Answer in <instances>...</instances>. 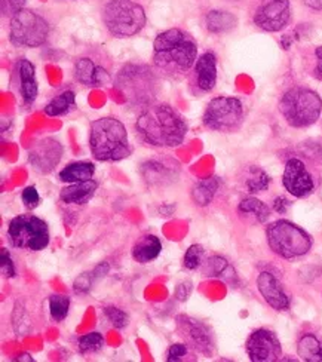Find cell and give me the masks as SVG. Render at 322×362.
<instances>
[{"label": "cell", "mask_w": 322, "mask_h": 362, "mask_svg": "<svg viewBox=\"0 0 322 362\" xmlns=\"http://www.w3.org/2000/svg\"><path fill=\"white\" fill-rule=\"evenodd\" d=\"M135 129L150 146L177 147L188 134V124L168 104H153L138 116Z\"/></svg>", "instance_id": "cell-1"}, {"label": "cell", "mask_w": 322, "mask_h": 362, "mask_svg": "<svg viewBox=\"0 0 322 362\" xmlns=\"http://www.w3.org/2000/svg\"><path fill=\"white\" fill-rule=\"evenodd\" d=\"M197 45L180 28H170L158 35L153 43V59L166 76L177 78L186 74L196 62Z\"/></svg>", "instance_id": "cell-2"}, {"label": "cell", "mask_w": 322, "mask_h": 362, "mask_svg": "<svg viewBox=\"0 0 322 362\" xmlns=\"http://www.w3.org/2000/svg\"><path fill=\"white\" fill-rule=\"evenodd\" d=\"M91 153L101 162H117L131 155L128 134L120 120L101 117L91 124L89 129Z\"/></svg>", "instance_id": "cell-3"}, {"label": "cell", "mask_w": 322, "mask_h": 362, "mask_svg": "<svg viewBox=\"0 0 322 362\" xmlns=\"http://www.w3.org/2000/svg\"><path fill=\"white\" fill-rule=\"evenodd\" d=\"M280 112L289 127L308 128L319 119L322 100L309 88H291L280 101Z\"/></svg>", "instance_id": "cell-4"}, {"label": "cell", "mask_w": 322, "mask_h": 362, "mask_svg": "<svg viewBox=\"0 0 322 362\" xmlns=\"http://www.w3.org/2000/svg\"><path fill=\"white\" fill-rule=\"evenodd\" d=\"M266 238L269 248L287 260L301 257L312 248V238L299 226L287 220H278L269 224Z\"/></svg>", "instance_id": "cell-5"}, {"label": "cell", "mask_w": 322, "mask_h": 362, "mask_svg": "<svg viewBox=\"0 0 322 362\" xmlns=\"http://www.w3.org/2000/svg\"><path fill=\"white\" fill-rule=\"evenodd\" d=\"M103 20L116 37H132L146 25V12L134 0H110L103 12Z\"/></svg>", "instance_id": "cell-6"}, {"label": "cell", "mask_w": 322, "mask_h": 362, "mask_svg": "<svg viewBox=\"0 0 322 362\" xmlns=\"http://www.w3.org/2000/svg\"><path fill=\"white\" fill-rule=\"evenodd\" d=\"M8 239L13 248L40 251L50 244V230L43 220L33 214H23L11 220Z\"/></svg>", "instance_id": "cell-7"}, {"label": "cell", "mask_w": 322, "mask_h": 362, "mask_svg": "<svg viewBox=\"0 0 322 362\" xmlns=\"http://www.w3.org/2000/svg\"><path fill=\"white\" fill-rule=\"evenodd\" d=\"M50 25L39 13L30 9H21L11 20L9 40L20 48H38L46 42Z\"/></svg>", "instance_id": "cell-8"}, {"label": "cell", "mask_w": 322, "mask_h": 362, "mask_svg": "<svg viewBox=\"0 0 322 362\" xmlns=\"http://www.w3.org/2000/svg\"><path fill=\"white\" fill-rule=\"evenodd\" d=\"M243 122V105L235 97H217L208 103L204 113L207 128L217 132H235Z\"/></svg>", "instance_id": "cell-9"}, {"label": "cell", "mask_w": 322, "mask_h": 362, "mask_svg": "<svg viewBox=\"0 0 322 362\" xmlns=\"http://www.w3.org/2000/svg\"><path fill=\"white\" fill-rule=\"evenodd\" d=\"M289 18V0H262L254 13V24L265 32L276 33L288 25Z\"/></svg>", "instance_id": "cell-10"}, {"label": "cell", "mask_w": 322, "mask_h": 362, "mask_svg": "<svg viewBox=\"0 0 322 362\" xmlns=\"http://www.w3.org/2000/svg\"><path fill=\"white\" fill-rule=\"evenodd\" d=\"M247 354L253 362H276L282 359V348L278 337L266 328L255 329L248 337Z\"/></svg>", "instance_id": "cell-11"}, {"label": "cell", "mask_w": 322, "mask_h": 362, "mask_svg": "<svg viewBox=\"0 0 322 362\" xmlns=\"http://www.w3.org/2000/svg\"><path fill=\"white\" fill-rule=\"evenodd\" d=\"M177 328L180 336L186 339L189 346L199 354L211 356L214 354V340L209 328L195 318L186 315L177 316Z\"/></svg>", "instance_id": "cell-12"}, {"label": "cell", "mask_w": 322, "mask_h": 362, "mask_svg": "<svg viewBox=\"0 0 322 362\" xmlns=\"http://www.w3.org/2000/svg\"><path fill=\"white\" fill-rule=\"evenodd\" d=\"M282 185L285 190L296 196V198H306L314 193L315 183L314 178L309 174L308 168L304 167V163L300 159H288L285 163V170L282 175Z\"/></svg>", "instance_id": "cell-13"}, {"label": "cell", "mask_w": 322, "mask_h": 362, "mask_svg": "<svg viewBox=\"0 0 322 362\" xmlns=\"http://www.w3.org/2000/svg\"><path fill=\"white\" fill-rule=\"evenodd\" d=\"M61 156H63V146L59 144V141L54 139H43L28 152V162L32 163L36 171L48 174L59 163Z\"/></svg>", "instance_id": "cell-14"}, {"label": "cell", "mask_w": 322, "mask_h": 362, "mask_svg": "<svg viewBox=\"0 0 322 362\" xmlns=\"http://www.w3.org/2000/svg\"><path fill=\"white\" fill-rule=\"evenodd\" d=\"M257 288L265 298L266 303L275 310H288L289 309V298L285 294L282 285L276 276L270 272H262L257 276Z\"/></svg>", "instance_id": "cell-15"}, {"label": "cell", "mask_w": 322, "mask_h": 362, "mask_svg": "<svg viewBox=\"0 0 322 362\" xmlns=\"http://www.w3.org/2000/svg\"><path fill=\"white\" fill-rule=\"evenodd\" d=\"M195 76L197 88L209 93L217 82V57L214 52H205L196 59Z\"/></svg>", "instance_id": "cell-16"}, {"label": "cell", "mask_w": 322, "mask_h": 362, "mask_svg": "<svg viewBox=\"0 0 322 362\" xmlns=\"http://www.w3.org/2000/svg\"><path fill=\"white\" fill-rule=\"evenodd\" d=\"M74 76L85 86H103L110 81L109 73L94 64L89 58H81L74 64Z\"/></svg>", "instance_id": "cell-17"}, {"label": "cell", "mask_w": 322, "mask_h": 362, "mask_svg": "<svg viewBox=\"0 0 322 362\" xmlns=\"http://www.w3.org/2000/svg\"><path fill=\"white\" fill-rule=\"evenodd\" d=\"M18 78H20V94L24 105H32L38 98V81L33 63L27 58H21L18 63Z\"/></svg>", "instance_id": "cell-18"}, {"label": "cell", "mask_w": 322, "mask_h": 362, "mask_svg": "<svg viewBox=\"0 0 322 362\" xmlns=\"http://www.w3.org/2000/svg\"><path fill=\"white\" fill-rule=\"evenodd\" d=\"M98 185L94 180L81 181V183H73L71 186L61 190L59 198L66 204H78L84 205L91 201L92 196H94Z\"/></svg>", "instance_id": "cell-19"}, {"label": "cell", "mask_w": 322, "mask_h": 362, "mask_svg": "<svg viewBox=\"0 0 322 362\" xmlns=\"http://www.w3.org/2000/svg\"><path fill=\"white\" fill-rule=\"evenodd\" d=\"M161 251H162V244L159 238H156L155 235H144L135 243L132 248V257L135 262L146 264L156 260L159 257Z\"/></svg>", "instance_id": "cell-20"}, {"label": "cell", "mask_w": 322, "mask_h": 362, "mask_svg": "<svg viewBox=\"0 0 322 362\" xmlns=\"http://www.w3.org/2000/svg\"><path fill=\"white\" fill-rule=\"evenodd\" d=\"M174 167V165H171ZM166 167V165L156 162V160H149L143 163L142 167V174L146 181H149L150 185H163L166 181H173L176 180L174 168Z\"/></svg>", "instance_id": "cell-21"}, {"label": "cell", "mask_w": 322, "mask_h": 362, "mask_svg": "<svg viewBox=\"0 0 322 362\" xmlns=\"http://www.w3.org/2000/svg\"><path fill=\"white\" fill-rule=\"evenodd\" d=\"M205 24L211 33H226L238 24V18L227 11H209L205 17Z\"/></svg>", "instance_id": "cell-22"}, {"label": "cell", "mask_w": 322, "mask_h": 362, "mask_svg": "<svg viewBox=\"0 0 322 362\" xmlns=\"http://www.w3.org/2000/svg\"><path fill=\"white\" fill-rule=\"evenodd\" d=\"M96 173V167L91 162H73L59 173V180L64 183H81L88 181Z\"/></svg>", "instance_id": "cell-23"}, {"label": "cell", "mask_w": 322, "mask_h": 362, "mask_svg": "<svg viewBox=\"0 0 322 362\" xmlns=\"http://www.w3.org/2000/svg\"><path fill=\"white\" fill-rule=\"evenodd\" d=\"M297 354L304 362H322V341L314 334H304L299 340Z\"/></svg>", "instance_id": "cell-24"}, {"label": "cell", "mask_w": 322, "mask_h": 362, "mask_svg": "<svg viewBox=\"0 0 322 362\" xmlns=\"http://www.w3.org/2000/svg\"><path fill=\"white\" fill-rule=\"evenodd\" d=\"M239 214L245 218H253L257 223H265L269 216L270 209L269 206L257 198H247L243 199L238 206Z\"/></svg>", "instance_id": "cell-25"}, {"label": "cell", "mask_w": 322, "mask_h": 362, "mask_svg": "<svg viewBox=\"0 0 322 362\" xmlns=\"http://www.w3.org/2000/svg\"><path fill=\"white\" fill-rule=\"evenodd\" d=\"M219 187H220V180L217 177H211V178L199 181L192 192L195 204L201 206L208 205L212 201L214 194H216Z\"/></svg>", "instance_id": "cell-26"}, {"label": "cell", "mask_w": 322, "mask_h": 362, "mask_svg": "<svg viewBox=\"0 0 322 362\" xmlns=\"http://www.w3.org/2000/svg\"><path fill=\"white\" fill-rule=\"evenodd\" d=\"M76 104V95L73 90H64V93L54 97L45 107V113L48 116H63L69 113Z\"/></svg>", "instance_id": "cell-27"}, {"label": "cell", "mask_w": 322, "mask_h": 362, "mask_svg": "<svg viewBox=\"0 0 322 362\" xmlns=\"http://www.w3.org/2000/svg\"><path fill=\"white\" fill-rule=\"evenodd\" d=\"M12 325L17 336H27L30 333V329H32V320H30V316L20 300L15 303V309L12 315Z\"/></svg>", "instance_id": "cell-28"}, {"label": "cell", "mask_w": 322, "mask_h": 362, "mask_svg": "<svg viewBox=\"0 0 322 362\" xmlns=\"http://www.w3.org/2000/svg\"><path fill=\"white\" fill-rule=\"evenodd\" d=\"M245 185H247V189L251 193L265 192L270 185V177L263 170H260L258 167H251Z\"/></svg>", "instance_id": "cell-29"}, {"label": "cell", "mask_w": 322, "mask_h": 362, "mask_svg": "<svg viewBox=\"0 0 322 362\" xmlns=\"http://www.w3.org/2000/svg\"><path fill=\"white\" fill-rule=\"evenodd\" d=\"M69 308H70V298L67 296H61V294L51 296L50 310L54 321L57 322L64 321L66 316L69 315Z\"/></svg>", "instance_id": "cell-30"}, {"label": "cell", "mask_w": 322, "mask_h": 362, "mask_svg": "<svg viewBox=\"0 0 322 362\" xmlns=\"http://www.w3.org/2000/svg\"><path fill=\"white\" fill-rule=\"evenodd\" d=\"M104 346V337L100 333H91L79 339V351L82 354L97 352Z\"/></svg>", "instance_id": "cell-31"}, {"label": "cell", "mask_w": 322, "mask_h": 362, "mask_svg": "<svg viewBox=\"0 0 322 362\" xmlns=\"http://www.w3.org/2000/svg\"><path fill=\"white\" fill-rule=\"evenodd\" d=\"M202 259H204V248L201 245L195 244V245L189 247L186 254H184V266L190 270L197 269L199 266H201Z\"/></svg>", "instance_id": "cell-32"}, {"label": "cell", "mask_w": 322, "mask_h": 362, "mask_svg": "<svg viewBox=\"0 0 322 362\" xmlns=\"http://www.w3.org/2000/svg\"><path fill=\"white\" fill-rule=\"evenodd\" d=\"M104 315L107 316V320L110 321V324L115 327V328H125L128 324H130V318L128 315L120 310L117 308H104Z\"/></svg>", "instance_id": "cell-33"}, {"label": "cell", "mask_w": 322, "mask_h": 362, "mask_svg": "<svg viewBox=\"0 0 322 362\" xmlns=\"http://www.w3.org/2000/svg\"><path fill=\"white\" fill-rule=\"evenodd\" d=\"M230 269L227 262L222 257H212L208 260L207 263V275L211 276H223L224 272Z\"/></svg>", "instance_id": "cell-34"}, {"label": "cell", "mask_w": 322, "mask_h": 362, "mask_svg": "<svg viewBox=\"0 0 322 362\" xmlns=\"http://www.w3.org/2000/svg\"><path fill=\"white\" fill-rule=\"evenodd\" d=\"M188 354H189L188 344H184V343H176V344H171V348L168 349L166 361H168V362H178V361L186 358Z\"/></svg>", "instance_id": "cell-35"}, {"label": "cell", "mask_w": 322, "mask_h": 362, "mask_svg": "<svg viewBox=\"0 0 322 362\" xmlns=\"http://www.w3.org/2000/svg\"><path fill=\"white\" fill-rule=\"evenodd\" d=\"M25 0H0V6H2V13L5 17H13L15 13L24 9Z\"/></svg>", "instance_id": "cell-36"}, {"label": "cell", "mask_w": 322, "mask_h": 362, "mask_svg": "<svg viewBox=\"0 0 322 362\" xmlns=\"http://www.w3.org/2000/svg\"><path fill=\"white\" fill-rule=\"evenodd\" d=\"M23 202L28 209H35L39 205L40 196L35 186H28L23 190Z\"/></svg>", "instance_id": "cell-37"}, {"label": "cell", "mask_w": 322, "mask_h": 362, "mask_svg": "<svg viewBox=\"0 0 322 362\" xmlns=\"http://www.w3.org/2000/svg\"><path fill=\"white\" fill-rule=\"evenodd\" d=\"M0 269H2L4 276L6 278L15 276V267L11 259V254L8 252L6 248H2V252H0Z\"/></svg>", "instance_id": "cell-38"}, {"label": "cell", "mask_w": 322, "mask_h": 362, "mask_svg": "<svg viewBox=\"0 0 322 362\" xmlns=\"http://www.w3.org/2000/svg\"><path fill=\"white\" fill-rule=\"evenodd\" d=\"M291 206V202L285 198H276L275 202H273V209L276 211V213L280 214H285L287 209Z\"/></svg>", "instance_id": "cell-39"}, {"label": "cell", "mask_w": 322, "mask_h": 362, "mask_svg": "<svg viewBox=\"0 0 322 362\" xmlns=\"http://www.w3.org/2000/svg\"><path fill=\"white\" fill-rule=\"evenodd\" d=\"M190 291H192V284H190V282H184V284H181V285L178 286L177 297H178L180 300H186V298L189 297Z\"/></svg>", "instance_id": "cell-40"}, {"label": "cell", "mask_w": 322, "mask_h": 362, "mask_svg": "<svg viewBox=\"0 0 322 362\" xmlns=\"http://www.w3.org/2000/svg\"><path fill=\"white\" fill-rule=\"evenodd\" d=\"M315 57H316V69L315 73L319 79H322V45L315 49Z\"/></svg>", "instance_id": "cell-41"}, {"label": "cell", "mask_w": 322, "mask_h": 362, "mask_svg": "<svg viewBox=\"0 0 322 362\" xmlns=\"http://www.w3.org/2000/svg\"><path fill=\"white\" fill-rule=\"evenodd\" d=\"M303 2L312 9H316V11L322 9V0H303Z\"/></svg>", "instance_id": "cell-42"}, {"label": "cell", "mask_w": 322, "mask_h": 362, "mask_svg": "<svg viewBox=\"0 0 322 362\" xmlns=\"http://www.w3.org/2000/svg\"><path fill=\"white\" fill-rule=\"evenodd\" d=\"M15 361H33V358L28 356L27 354H23V355H20V358H17Z\"/></svg>", "instance_id": "cell-43"}]
</instances>
